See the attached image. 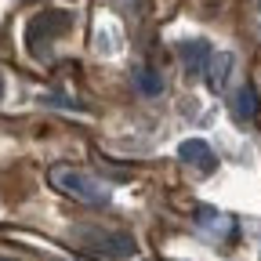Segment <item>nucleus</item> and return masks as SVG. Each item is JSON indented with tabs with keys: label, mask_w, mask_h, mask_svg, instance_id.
<instances>
[{
	"label": "nucleus",
	"mask_w": 261,
	"mask_h": 261,
	"mask_svg": "<svg viewBox=\"0 0 261 261\" xmlns=\"http://www.w3.org/2000/svg\"><path fill=\"white\" fill-rule=\"evenodd\" d=\"M0 98H4V76H0Z\"/></svg>",
	"instance_id": "nucleus-9"
},
{
	"label": "nucleus",
	"mask_w": 261,
	"mask_h": 261,
	"mask_svg": "<svg viewBox=\"0 0 261 261\" xmlns=\"http://www.w3.org/2000/svg\"><path fill=\"white\" fill-rule=\"evenodd\" d=\"M73 236H76L91 254H98V257H135V254H138L135 236H127V232H113V228L80 225Z\"/></svg>",
	"instance_id": "nucleus-2"
},
{
	"label": "nucleus",
	"mask_w": 261,
	"mask_h": 261,
	"mask_svg": "<svg viewBox=\"0 0 261 261\" xmlns=\"http://www.w3.org/2000/svg\"><path fill=\"white\" fill-rule=\"evenodd\" d=\"M65 29H69V15H65V11H40L37 18L29 22V29H25L29 51L33 55H47L51 40H58Z\"/></svg>",
	"instance_id": "nucleus-3"
},
{
	"label": "nucleus",
	"mask_w": 261,
	"mask_h": 261,
	"mask_svg": "<svg viewBox=\"0 0 261 261\" xmlns=\"http://www.w3.org/2000/svg\"><path fill=\"white\" fill-rule=\"evenodd\" d=\"M47 181L62 196H69V200H76L84 207H109V189L98 181L94 174L73 167V163H55V167L47 171Z\"/></svg>",
	"instance_id": "nucleus-1"
},
{
	"label": "nucleus",
	"mask_w": 261,
	"mask_h": 261,
	"mask_svg": "<svg viewBox=\"0 0 261 261\" xmlns=\"http://www.w3.org/2000/svg\"><path fill=\"white\" fill-rule=\"evenodd\" d=\"M228 73H232V55H225V51L211 55V58H207V65H203V80H207V87H211V91H225Z\"/></svg>",
	"instance_id": "nucleus-5"
},
{
	"label": "nucleus",
	"mask_w": 261,
	"mask_h": 261,
	"mask_svg": "<svg viewBox=\"0 0 261 261\" xmlns=\"http://www.w3.org/2000/svg\"><path fill=\"white\" fill-rule=\"evenodd\" d=\"M178 55L185 58L189 69H203L211 58V47H207V40H185V44H178Z\"/></svg>",
	"instance_id": "nucleus-7"
},
{
	"label": "nucleus",
	"mask_w": 261,
	"mask_h": 261,
	"mask_svg": "<svg viewBox=\"0 0 261 261\" xmlns=\"http://www.w3.org/2000/svg\"><path fill=\"white\" fill-rule=\"evenodd\" d=\"M0 261H15V257H4V254H0Z\"/></svg>",
	"instance_id": "nucleus-10"
},
{
	"label": "nucleus",
	"mask_w": 261,
	"mask_h": 261,
	"mask_svg": "<svg viewBox=\"0 0 261 261\" xmlns=\"http://www.w3.org/2000/svg\"><path fill=\"white\" fill-rule=\"evenodd\" d=\"M135 87H138L145 98H156V94L163 91V76H160L156 69H149V65H142V69L135 73Z\"/></svg>",
	"instance_id": "nucleus-8"
},
{
	"label": "nucleus",
	"mask_w": 261,
	"mask_h": 261,
	"mask_svg": "<svg viewBox=\"0 0 261 261\" xmlns=\"http://www.w3.org/2000/svg\"><path fill=\"white\" fill-rule=\"evenodd\" d=\"M257 109H261V102H257L254 84H243V87L236 91V98H232V116H236L240 123H254V120H257Z\"/></svg>",
	"instance_id": "nucleus-6"
},
{
	"label": "nucleus",
	"mask_w": 261,
	"mask_h": 261,
	"mask_svg": "<svg viewBox=\"0 0 261 261\" xmlns=\"http://www.w3.org/2000/svg\"><path fill=\"white\" fill-rule=\"evenodd\" d=\"M257 8H261V0H257Z\"/></svg>",
	"instance_id": "nucleus-11"
},
{
	"label": "nucleus",
	"mask_w": 261,
	"mask_h": 261,
	"mask_svg": "<svg viewBox=\"0 0 261 261\" xmlns=\"http://www.w3.org/2000/svg\"><path fill=\"white\" fill-rule=\"evenodd\" d=\"M178 156H181V163H189V167L203 171V174H211V171L218 167V156H214V149H211L207 142H200V138H189V142H181V145H178Z\"/></svg>",
	"instance_id": "nucleus-4"
}]
</instances>
